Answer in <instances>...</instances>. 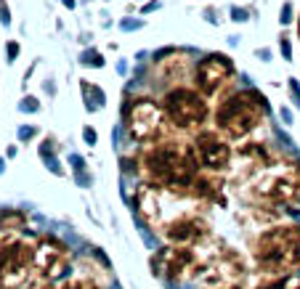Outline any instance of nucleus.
I'll list each match as a JSON object with an SVG mask.
<instances>
[{
    "instance_id": "5701e85b",
    "label": "nucleus",
    "mask_w": 300,
    "mask_h": 289,
    "mask_svg": "<svg viewBox=\"0 0 300 289\" xmlns=\"http://www.w3.org/2000/svg\"><path fill=\"white\" fill-rule=\"evenodd\" d=\"M282 51H284L287 58H292V56H290V40H287V37H282Z\"/></svg>"
},
{
    "instance_id": "0eeeda50",
    "label": "nucleus",
    "mask_w": 300,
    "mask_h": 289,
    "mask_svg": "<svg viewBox=\"0 0 300 289\" xmlns=\"http://www.w3.org/2000/svg\"><path fill=\"white\" fill-rule=\"evenodd\" d=\"M35 249L37 241L27 239L19 231L0 234V284L22 287L32 279L35 271Z\"/></svg>"
},
{
    "instance_id": "a211bd4d",
    "label": "nucleus",
    "mask_w": 300,
    "mask_h": 289,
    "mask_svg": "<svg viewBox=\"0 0 300 289\" xmlns=\"http://www.w3.org/2000/svg\"><path fill=\"white\" fill-rule=\"evenodd\" d=\"M266 289H300V273H292V276H284V279L273 281Z\"/></svg>"
},
{
    "instance_id": "dca6fc26",
    "label": "nucleus",
    "mask_w": 300,
    "mask_h": 289,
    "mask_svg": "<svg viewBox=\"0 0 300 289\" xmlns=\"http://www.w3.org/2000/svg\"><path fill=\"white\" fill-rule=\"evenodd\" d=\"M223 188H226L223 173H215V170H199V173L194 175V181L189 183V194L197 196L199 202H205V205L220 202Z\"/></svg>"
},
{
    "instance_id": "4468645a",
    "label": "nucleus",
    "mask_w": 300,
    "mask_h": 289,
    "mask_svg": "<svg viewBox=\"0 0 300 289\" xmlns=\"http://www.w3.org/2000/svg\"><path fill=\"white\" fill-rule=\"evenodd\" d=\"M154 80L165 90L194 82L191 56H189L186 51H167V53H162L157 61H154Z\"/></svg>"
},
{
    "instance_id": "aec40b11",
    "label": "nucleus",
    "mask_w": 300,
    "mask_h": 289,
    "mask_svg": "<svg viewBox=\"0 0 300 289\" xmlns=\"http://www.w3.org/2000/svg\"><path fill=\"white\" fill-rule=\"evenodd\" d=\"M27 289H58V287H56V281H51V279H40V276H32L29 284H27Z\"/></svg>"
},
{
    "instance_id": "2eb2a0df",
    "label": "nucleus",
    "mask_w": 300,
    "mask_h": 289,
    "mask_svg": "<svg viewBox=\"0 0 300 289\" xmlns=\"http://www.w3.org/2000/svg\"><path fill=\"white\" fill-rule=\"evenodd\" d=\"M67 271H69V249H67V244H61V241H56V239L37 241L35 271H32V276L58 281Z\"/></svg>"
},
{
    "instance_id": "f8f14e48",
    "label": "nucleus",
    "mask_w": 300,
    "mask_h": 289,
    "mask_svg": "<svg viewBox=\"0 0 300 289\" xmlns=\"http://www.w3.org/2000/svg\"><path fill=\"white\" fill-rule=\"evenodd\" d=\"M194 152H197L199 167L202 170H215V173H226L231 165L234 146L229 138H223L218 130L202 128L199 133H194Z\"/></svg>"
},
{
    "instance_id": "9b49d317",
    "label": "nucleus",
    "mask_w": 300,
    "mask_h": 289,
    "mask_svg": "<svg viewBox=\"0 0 300 289\" xmlns=\"http://www.w3.org/2000/svg\"><path fill=\"white\" fill-rule=\"evenodd\" d=\"M276 162V154L269 146V141H247L242 146H234V157H231V165L229 173L231 178L242 186L245 181H250L252 175H258L260 170H266L269 165Z\"/></svg>"
},
{
    "instance_id": "f3484780",
    "label": "nucleus",
    "mask_w": 300,
    "mask_h": 289,
    "mask_svg": "<svg viewBox=\"0 0 300 289\" xmlns=\"http://www.w3.org/2000/svg\"><path fill=\"white\" fill-rule=\"evenodd\" d=\"M24 226H27V218L19 210H8L0 215V231H22Z\"/></svg>"
},
{
    "instance_id": "9d476101",
    "label": "nucleus",
    "mask_w": 300,
    "mask_h": 289,
    "mask_svg": "<svg viewBox=\"0 0 300 289\" xmlns=\"http://www.w3.org/2000/svg\"><path fill=\"white\" fill-rule=\"evenodd\" d=\"M157 234L167 244H202V241L213 239V226L205 210H191V212H184L167 220L165 226H160Z\"/></svg>"
},
{
    "instance_id": "f257e3e1",
    "label": "nucleus",
    "mask_w": 300,
    "mask_h": 289,
    "mask_svg": "<svg viewBox=\"0 0 300 289\" xmlns=\"http://www.w3.org/2000/svg\"><path fill=\"white\" fill-rule=\"evenodd\" d=\"M136 167L146 186L178 188V191H189V183L202 170L194 141L167 133L143 143L141 154L136 157Z\"/></svg>"
},
{
    "instance_id": "412c9836",
    "label": "nucleus",
    "mask_w": 300,
    "mask_h": 289,
    "mask_svg": "<svg viewBox=\"0 0 300 289\" xmlns=\"http://www.w3.org/2000/svg\"><path fill=\"white\" fill-rule=\"evenodd\" d=\"M197 289H242V284H199Z\"/></svg>"
},
{
    "instance_id": "1a4fd4ad",
    "label": "nucleus",
    "mask_w": 300,
    "mask_h": 289,
    "mask_svg": "<svg viewBox=\"0 0 300 289\" xmlns=\"http://www.w3.org/2000/svg\"><path fill=\"white\" fill-rule=\"evenodd\" d=\"M237 80V69H234L231 58H226L223 53H210L194 67V88L210 101L218 98L223 101L229 96L231 85Z\"/></svg>"
},
{
    "instance_id": "20e7f679",
    "label": "nucleus",
    "mask_w": 300,
    "mask_h": 289,
    "mask_svg": "<svg viewBox=\"0 0 300 289\" xmlns=\"http://www.w3.org/2000/svg\"><path fill=\"white\" fill-rule=\"evenodd\" d=\"M266 111L269 106L255 90L229 93L215 109V130L229 141H245L266 122Z\"/></svg>"
},
{
    "instance_id": "39448f33",
    "label": "nucleus",
    "mask_w": 300,
    "mask_h": 289,
    "mask_svg": "<svg viewBox=\"0 0 300 289\" xmlns=\"http://www.w3.org/2000/svg\"><path fill=\"white\" fill-rule=\"evenodd\" d=\"M218 252H220V247H215L213 239L202 241V244H167L154 258V268L165 279L181 284V281L197 279Z\"/></svg>"
},
{
    "instance_id": "423d86ee",
    "label": "nucleus",
    "mask_w": 300,
    "mask_h": 289,
    "mask_svg": "<svg viewBox=\"0 0 300 289\" xmlns=\"http://www.w3.org/2000/svg\"><path fill=\"white\" fill-rule=\"evenodd\" d=\"M162 106H165L167 122L175 133H199L210 117V101L194 85H178V88L165 90Z\"/></svg>"
},
{
    "instance_id": "7ed1b4c3",
    "label": "nucleus",
    "mask_w": 300,
    "mask_h": 289,
    "mask_svg": "<svg viewBox=\"0 0 300 289\" xmlns=\"http://www.w3.org/2000/svg\"><path fill=\"white\" fill-rule=\"evenodd\" d=\"M239 194L247 202H258V205H295L300 199V162L276 159L250 181H245Z\"/></svg>"
},
{
    "instance_id": "6e6552de",
    "label": "nucleus",
    "mask_w": 300,
    "mask_h": 289,
    "mask_svg": "<svg viewBox=\"0 0 300 289\" xmlns=\"http://www.w3.org/2000/svg\"><path fill=\"white\" fill-rule=\"evenodd\" d=\"M125 128H128L133 141L146 143V141H154V138L165 135L170 122H167V114H165V106H162V104H157L149 96H136L128 101Z\"/></svg>"
},
{
    "instance_id": "b1692460",
    "label": "nucleus",
    "mask_w": 300,
    "mask_h": 289,
    "mask_svg": "<svg viewBox=\"0 0 300 289\" xmlns=\"http://www.w3.org/2000/svg\"><path fill=\"white\" fill-rule=\"evenodd\" d=\"M0 289H19V287H5V284H0Z\"/></svg>"
},
{
    "instance_id": "4be33fe9",
    "label": "nucleus",
    "mask_w": 300,
    "mask_h": 289,
    "mask_svg": "<svg viewBox=\"0 0 300 289\" xmlns=\"http://www.w3.org/2000/svg\"><path fill=\"white\" fill-rule=\"evenodd\" d=\"M5 51H8V61H14L16 53H19V45H16L14 40H11V43H8V48H5Z\"/></svg>"
},
{
    "instance_id": "ddd939ff",
    "label": "nucleus",
    "mask_w": 300,
    "mask_h": 289,
    "mask_svg": "<svg viewBox=\"0 0 300 289\" xmlns=\"http://www.w3.org/2000/svg\"><path fill=\"white\" fill-rule=\"evenodd\" d=\"M247 276V260L237 249H220L199 273V284H242Z\"/></svg>"
},
{
    "instance_id": "f03ea898",
    "label": "nucleus",
    "mask_w": 300,
    "mask_h": 289,
    "mask_svg": "<svg viewBox=\"0 0 300 289\" xmlns=\"http://www.w3.org/2000/svg\"><path fill=\"white\" fill-rule=\"evenodd\" d=\"M252 263L266 289L284 276L300 273V223H276L252 239Z\"/></svg>"
},
{
    "instance_id": "6ab92c4d",
    "label": "nucleus",
    "mask_w": 300,
    "mask_h": 289,
    "mask_svg": "<svg viewBox=\"0 0 300 289\" xmlns=\"http://www.w3.org/2000/svg\"><path fill=\"white\" fill-rule=\"evenodd\" d=\"M64 289H104L101 284H96V281H90V279H82V276H77L75 281H69Z\"/></svg>"
}]
</instances>
